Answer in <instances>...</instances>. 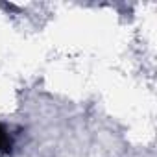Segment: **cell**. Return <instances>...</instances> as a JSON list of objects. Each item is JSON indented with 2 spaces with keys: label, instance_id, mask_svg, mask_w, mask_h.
<instances>
[{
  "label": "cell",
  "instance_id": "obj_1",
  "mask_svg": "<svg viewBox=\"0 0 157 157\" xmlns=\"http://www.w3.org/2000/svg\"><path fill=\"white\" fill-rule=\"evenodd\" d=\"M11 148V139L6 131V128L0 124V151H10Z\"/></svg>",
  "mask_w": 157,
  "mask_h": 157
}]
</instances>
